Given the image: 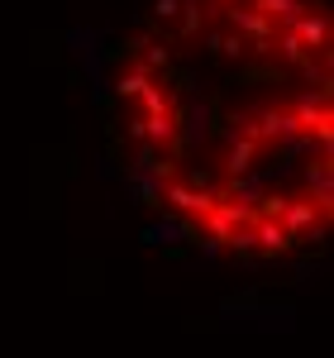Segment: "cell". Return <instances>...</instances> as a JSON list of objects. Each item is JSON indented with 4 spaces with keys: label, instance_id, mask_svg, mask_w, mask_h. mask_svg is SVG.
Listing matches in <instances>:
<instances>
[{
    "label": "cell",
    "instance_id": "ba28073f",
    "mask_svg": "<svg viewBox=\"0 0 334 358\" xmlns=\"http://www.w3.org/2000/svg\"><path fill=\"white\" fill-rule=\"evenodd\" d=\"M134 101H139V110H143L139 120H148V115H167V110H177V91H172V86H163L158 77L143 86Z\"/></svg>",
    "mask_w": 334,
    "mask_h": 358
},
{
    "label": "cell",
    "instance_id": "277c9868",
    "mask_svg": "<svg viewBox=\"0 0 334 358\" xmlns=\"http://www.w3.org/2000/svg\"><path fill=\"white\" fill-rule=\"evenodd\" d=\"M224 138H229V153H224V182L253 177V167H258V158H263V148H258L253 138L234 134V129H224Z\"/></svg>",
    "mask_w": 334,
    "mask_h": 358
},
{
    "label": "cell",
    "instance_id": "3957f363",
    "mask_svg": "<svg viewBox=\"0 0 334 358\" xmlns=\"http://www.w3.org/2000/svg\"><path fill=\"white\" fill-rule=\"evenodd\" d=\"M296 38L310 57H330V10L325 5H306L296 20Z\"/></svg>",
    "mask_w": 334,
    "mask_h": 358
},
{
    "label": "cell",
    "instance_id": "9c48e42d",
    "mask_svg": "<svg viewBox=\"0 0 334 358\" xmlns=\"http://www.w3.org/2000/svg\"><path fill=\"white\" fill-rule=\"evenodd\" d=\"M177 15H182V38H196L205 29V5L201 0H177Z\"/></svg>",
    "mask_w": 334,
    "mask_h": 358
},
{
    "label": "cell",
    "instance_id": "9a60e30c",
    "mask_svg": "<svg viewBox=\"0 0 334 358\" xmlns=\"http://www.w3.org/2000/svg\"><path fill=\"white\" fill-rule=\"evenodd\" d=\"M234 5H244V0H205V10H220V15H224V10H234Z\"/></svg>",
    "mask_w": 334,
    "mask_h": 358
},
{
    "label": "cell",
    "instance_id": "52a82bcc",
    "mask_svg": "<svg viewBox=\"0 0 334 358\" xmlns=\"http://www.w3.org/2000/svg\"><path fill=\"white\" fill-rule=\"evenodd\" d=\"M306 187H310V201L320 206V215H330L334 210V182H330V158H320V163L306 167Z\"/></svg>",
    "mask_w": 334,
    "mask_h": 358
},
{
    "label": "cell",
    "instance_id": "4fadbf2b",
    "mask_svg": "<svg viewBox=\"0 0 334 358\" xmlns=\"http://www.w3.org/2000/svg\"><path fill=\"white\" fill-rule=\"evenodd\" d=\"M148 244H182V224L177 220H167V224H153L148 234H143Z\"/></svg>",
    "mask_w": 334,
    "mask_h": 358
},
{
    "label": "cell",
    "instance_id": "5b68a950",
    "mask_svg": "<svg viewBox=\"0 0 334 358\" xmlns=\"http://www.w3.org/2000/svg\"><path fill=\"white\" fill-rule=\"evenodd\" d=\"M124 53H129V67L143 72V77H158V72L172 67V48L158 43V38H139V43H134V48H124Z\"/></svg>",
    "mask_w": 334,
    "mask_h": 358
},
{
    "label": "cell",
    "instance_id": "30bf717a",
    "mask_svg": "<svg viewBox=\"0 0 334 358\" xmlns=\"http://www.w3.org/2000/svg\"><path fill=\"white\" fill-rule=\"evenodd\" d=\"M148 82H153V77H143V72H134V67H129V72H119V77H115V96H119V101H134Z\"/></svg>",
    "mask_w": 334,
    "mask_h": 358
},
{
    "label": "cell",
    "instance_id": "7a4b0ae2",
    "mask_svg": "<svg viewBox=\"0 0 334 358\" xmlns=\"http://www.w3.org/2000/svg\"><path fill=\"white\" fill-rule=\"evenodd\" d=\"M325 220H330V215H320V206H315L310 196H286V206H282V215H277V224L291 234V244H301L310 229H320Z\"/></svg>",
    "mask_w": 334,
    "mask_h": 358
},
{
    "label": "cell",
    "instance_id": "7c38bea8",
    "mask_svg": "<svg viewBox=\"0 0 334 358\" xmlns=\"http://www.w3.org/2000/svg\"><path fill=\"white\" fill-rule=\"evenodd\" d=\"M129 182H134V192L143 196V206H163V182H158V177H139V172H129Z\"/></svg>",
    "mask_w": 334,
    "mask_h": 358
},
{
    "label": "cell",
    "instance_id": "8fae6325",
    "mask_svg": "<svg viewBox=\"0 0 334 358\" xmlns=\"http://www.w3.org/2000/svg\"><path fill=\"white\" fill-rule=\"evenodd\" d=\"M210 53H220V57H244L249 48H244V38H239V34H229V29H224V34H210Z\"/></svg>",
    "mask_w": 334,
    "mask_h": 358
},
{
    "label": "cell",
    "instance_id": "8992f818",
    "mask_svg": "<svg viewBox=\"0 0 334 358\" xmlns=\"http://www.w3.org/2000/svg\"><path fill=\"white\" fill-rule=\"evenodd\" d=\"M291 234H286V229H282L277 220H263V215H258V220H253V253H263V258H282V253H291Z\"/></svg>",
    "mask_w": 334,
    "mask_h": 358
},
{
    "label": "cell",
    "instance_id": "5bb4252c",
    "mask_svg": "<svg viewBox=\"0 0 334 358\" xmlns=\"http://www.w3.org/2000/svg\"><path fill=\"white\" fill-rule=\"evenodd\" d=\"M153 15H158V20H172V15H177V0H158Z\"/></svg>",
    "mask_w": 334,
    "mask_h": 358
},
{
    "label": "cell",
    "instance_id": "6da1fadb",
    "mask_svg": "<svg viewBox=\"0 0 334 358\" xmlns=\"http://www.w3.org/2000/svg\"><path fill=\"white\" fill-rule=\"evenodd\" d=\"M215 201H220L215 192H201V187H187L182 177H172V182H163V206H172V210H177V215H182L187 224H201L205 215H210V210H215Z\"/></svg>",
    "mask_w": 334,
    "mask_h": 358
}]
</instances>
